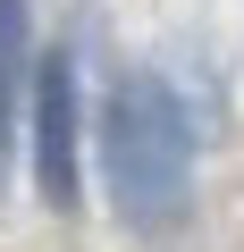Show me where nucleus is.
Instances as JSON below:
<instances>
[{
    "instance_id": "obj_1",
    "label": "nucleus",
    "mask_w": 244,
    "mask_h": 252,
    "mask_svg": "<svg viewBox=\"0 0 244 252\" xmlns=\"http://www.w3.org/2000/svg\"><path fill=\"white\" fill-rule=\"evenodd\" d=\"M101 177L127 227H177L194 202V126L160 67H127L101 101Z\"/></svg>"
},
{
    "instance_id": "obj_2",
    "label": "nucleus",
    "mask_w": 244,
    "mask_h": 252,
    "mask_svg": "<svg viewBox=\"0 0 244 252\" xmlns=\"http://www.w3.org/2000/svg\"><path fill=\"white\" fill-rule=\"evenodd\" d=\"M34 185L51 210H76V51L34 67Z\"/></svg>"
},
{
    "instance_id": "obj_3",
    "label": "nucleus",
    "mask_w": 244,
    "mask_h": 252,
    "mask_svg": "<svg viewBox=\"0 0 244 252\" xmlns=\"http://www.w3.org/2000/svg\"><path fill=\"white\" fill-rule=\"evenodd\" d=\"M26 34H34V9H26V0H0V152H9V126H17V84H26Z\"/></svg>"
}]
</instances>
